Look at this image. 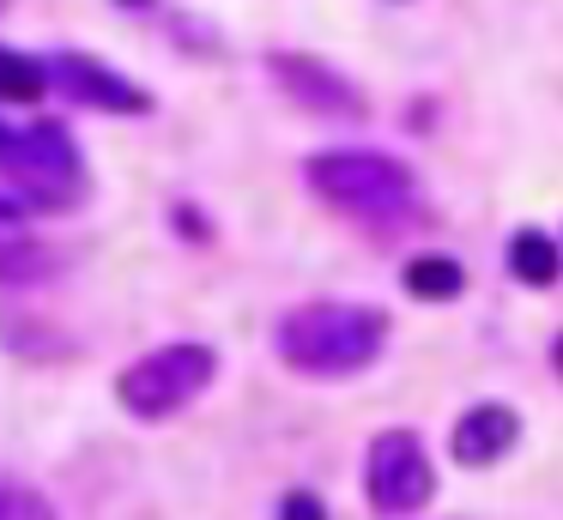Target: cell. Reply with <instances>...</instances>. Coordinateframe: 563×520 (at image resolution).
Segmentation results:
<instances>
[{
  "instance_id": "obj_1",
  "label": "cell",
  "mask_w": 563,
  "mask_h": 520,
  "mask_svg": "<svg viewBox=\"0 0 563 520\" xmlns=\"http://www.w3.org/2000/svg\"><path fill=\"white\" fill-rule=\"evenodd\" d=\"M382 345H388V314L369 302H303V309H285L273 327V351L297 375H321V381L369 369Z\"/></svg>"
},
{
  "instance_id": "obj_2",
  "label": "cell",
  "mask_w": 563,
  "mask_h": 520,
  "mask_svg": "<svg viewBox=\"0 0 563 520\" xmlns=\"http://www.w3.org/2000/svg\"><path fill=\"white\" fill-rule=\"evenodd\" d=\"M303 181L364 224H406L418 212V176L382 152H321L303 164Z\"/></svg>"
},
{
  "instance_id": "obj_3",
  "label": "cell",
  "mask_w": 563,
  "mask_h": 520,
  "mask_svg": "<svg viewBox=\"0 0 563 520\" xmlns=\"http://www.w3.org/2000/svg\"><path fill=\"white\" fill-rule=\"evenodd\" d=\"M212 375H219V351L200 345V339H176V345H158L140 363H128L115 375V399H122V411L158 423V418H176L183 406H195L212 387Z\"/></svg>"
},
{
  "instance_id": "obj_4",
  "label": "cell",
  "mask_w": 563,
  "mask_h": 520,
  "mask_svg": "<svg viewBox=\"0 0 563 520\" xmlns=\"http://www.w3.org/2000/svg\"><path fill=\"white\" fill-rule=\"evenodd\" d=\"M437 490V472H430V454L412 430H382L364 454V496L376 515L388 520H406L430 502Z\"/></svg>"
},
{
  "instance_id": "obj_5",
  "label": "cell",
  "mask_w": 563,
  "mask_h": 520,
  "mask_svg": "<svg viewBox=\"0 0 563 520\" xmlns=\"http://www.w3.org/2000/svg\"><path fill=\"white\" fill-rule=\"evenodd\" d=\"M7 176H13L19 200H37V206H67L79 188V152L74 140H67L62 121H31V128H19L13 152H7Z\"/></svg>"
},
{
  "instance_id": "obj_6",
  "label": "cell",
  "mask_w": 563,
  "mask_h": 520,
  "mask_svg": "<svg viewBox=\"0 0 563 520\" xmlns=\"http://www.w3.org/2000/svg\"><path fill=\"white\" fill-rule=\"evenodd\" d=\"M43 67H49L55 91H67L79 109H103V115H152V91H146V85L122 79V73H110L103 60H91V55L55 48Z\"/></svg>"
},
{
  "instance_id": "obj_7",
  "label": "cell",
  "mask_w": 563,
  "mask_h": 520,
  "mask_svg": "<svg viewBox=\"0 0 563 520\" xmlns=\"http://www.w3.org/2000/svg\"><path fill=\"white\" fill-rule=\"evenodd\" d=\"M267 67H273V79H279L303 109H321V115H345V121H357V115L369 109L364 91H357L345 73L321 67V60H309V55H273Z\"/></svg>"
},
{
  "instance_id": "obj_8",
  "label": "cell",
  "mask_w": 563,
  "mask_h": 520,
  "mask_svg": "<svg viewBox=\"0 0 563 520\" xmlns=\"http://www.w3.org/2000/svg\"><path fill=\"white\" fill-rule=\"evenodd\" d=\"M515 442H521V418H515L509 406H497V399H485V406H473V411L454 418L449 454L478 472V466H497L503 454H515Z\"/></svg>"
},
{
  "instance_id": "obj_9",
  "label": "cell",
  "mask_w": 563,
  "mask_h": 520,
  "mask_svg": "<svg viewBox=\"0 0 563 520\" xmlns=\"http://www.w3.org/2000/svg\"><path fill=\"white\" fill-rule=\"evenodd\" d=\"M37 273H49V261L25 230V200H0V285H25Z\"/></svg>"
},
{
  "instance_id": "obj_10",
  "label": "cell",
  "mask_w": 563,
  "mask_h": 520,
  "mask_svg": "<svg viewBox=\"0 0 563 520\" xmlns=\"http://www.w3.org/2000/svg\"><path fill=\"white\" fill-rule=\"evenodd\" d=\"M509 273L521 278V285L545 290L563 278V248L545 236V230H515L509 236Z\"/></svg>"
},
{
  "instance_id": "obj_11",
  "label": "cell",
  "mask_w": 563,
  "mask_h": 520,
  "mask_svg": "<svg viewBox=\"0 0 563 520\" xmlns=\"http://www.w3.org/2000/svg\"><path fill=\"white\" fill-rule=\"evenodd\" d=\"M406 290L424 302H454L466 290V273L449 254H418V261H406Z\"/></svg>"
},
{
  "instance_id": "obj_12",
  "label": "cell",
  "mask_w": 563,
  "mask_h": 520,
  "mask_svg": "<svg viewBox=\"0 0 563 520\" xmlns=\"http://www.w3.org/2000/svg\"><path fill=\"white\" fill-rule=\"evenodd\" d=\"M43 91H49V67L19 48H0V103H31Z\"/></svg>"
},
{
  "instance_id": "obj_13",
  "label": "cell",
  "mask_w": 563,
  "mask_h": 520,
  "mask_svg": "<svg viewBox=\"0 0 563 520\" xmlns=\"http://www.w3.org/2000/svg\"><path fill=\"white\" fill-rule=\"evenodd\" d=\"M0 520H55L49 502L25 484H0Z\"/></svg>"
},
{
  "instance_id": "obj_14",
  "label": "cell",
  "mask_w": 563,
  "mask_h": 520,
  "mask_svg": "<svg viewBox=\"0 0 563 520\" xmlns=\"http://www.w3.org/2000/svg\"><path fill=\"white\" fill-rule=\"evenodd\" d=\"M279 520H328V508H321L316 490H291V496L279 502Z\"/></svg>"
},
{
  "instance_id": "obj_15",
  "label": "cell",
  "mask_w": 563,
  "mask_h": 520,
  "mask_svg": "<svg viewBox=\"0 0 563 520\" xmlns=\"http://www.w3.org/2000/svg\"><path fill=\"white\" fill-rule=\"evenodd\" d=\"M13 140H19V128H7V121H0V164H7V152H13Z\"/></svg>"
},
{
  "instance_id": "obj_16",
  "label": "cell",
  "mask_w": 563,
  "mask_h": 520,
  "mask_svg": "<svg viewBox=\"0 0 563 520\" xmlns=\"http://www.w3.org/2000/svg\"><path fill=\"white\" fill-rule=\"evenodd\" d=\"M551 363H558V369H563V333L551 339Z\"/></svg>"
},
{
  "instance_id": "obj_17",
  "label": "cell",
  "mask_w": 563,
  "mask_h": 520,
  "mask_svg": "<svg viewBox=\"0 0 563 520\" xmlns=\"http://www.w3.org/2000/svg\"><path fill=\"white\" fill-rule=\"evenodd\" d=\"M0 7H7V0H0Z\"/></svg>"
}]
</instances>
